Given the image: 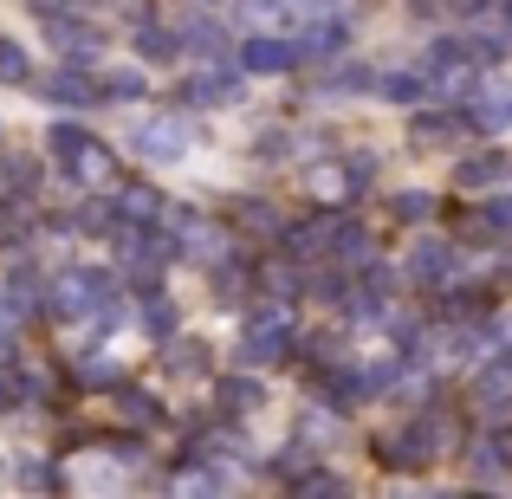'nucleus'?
Returning a JSON list of instances; mask_svg holds the SVG:
<instances>
[{
    "mask_svg": "<svg viewBox=\"0 0 512 499\" xmlns=\"http://www.w3.org/2000/svg\"><path fill=\"white\" fill-rule=\"evenodd\" d=\"M286 350H292V318L279 312V305L260 312L247 331H240V363H279Z\"/></svg>",
    "mask_w": 512,
    "mask_h": 499,
    "instance_id": "nucleus-1",
    "label": "nucleus"
},
{
    "mask_svg": "<svg viewBox=\"0 0 512 499\" xmlns=\"http://www.w3.org/2000/svg\"><path fill=\"white\" fill-rule=\"evenodd\" d=\"M435 448H441V428L428 422V415H415L409 428H396V435L383 441L389 467H428V461H435Z\"/></svg>",
    "mask_w": 512,
    "mask_h": 499,
    "instance_id": "nucleus-2",
    "label": "nucleus"
},
{
    "mask_svg": "<svg viewBox=\"0 0 512 499\" xmlns=\"http://www.w3.org/2000/svg\"><path fill=\"white\" fill-rule=\"evenodd\" d=\"M137 156H150V163H182L188 156V124L182 117H150V124H137Z\"/></svg>",
    "mask_w": 512,
    "mask_h": 499,
    "instance_id": "nucleus-3",
    "label": "nucleus"
},
{
    "mask_svg": "<svg viewBox=\"0 0 512 499\" xmlns=\"http://www.w3.org/2000/svg\"><path fill=\"white\" fill-rule=\"evenodd\" d=\"M448 273H461V253L441 247V240H422V247L409 253V279H422V286H435V279H448Z\"/></svg>",
    "mask_w": 512,
    "mask_h": 499,
    "instance_id": "nucleus-4",
    "label": "nucleus"
},
{
    "mask_svg": "<svg viewBox=\"0 0 512 499\" xmlns=\"http://www.w3.org/2000/svg\"><path fill=\"white\" fill-rule=\"evenodd\" d=\"M240 65L247 72H286V65H299V46H286V39H247Z\"/></svg>",
    "mask_w": 512,
    "mask_h": 499,
    "instance_id": "nucleus-5",
    "label": "nucleus"
},
{
    "mask_svg": "<svg viewBox=\"0 0 512 499\" xmlns=\"http://www.w3.org/2000/svg\"><path fill=\"white\" fill-rule=\"evenodd\" d=\"M286 247H292V260H312V253L338 247V221H331V214H318V221L292 227V234H286Z\"/></svg>",
    "mask_w": 512,
    "mask_h": 499,
    "instance_id": "nucleus-6",
    "label": "nucleus"
},
{
    "mask_svg": "<svg viewBox=\"0 0 512 499\" xmlns=\"http://www.w3.org/2000/svg\"><path fill=\"white\" fill-rule=\"evenodd\" d=\"M409 137H415V150H448V143H461V117H454V111H441V117H415Z\"/></svg>",
    "mask_w": 512,
    "mask_h": 499,
    "instance_id": "nucleus-7",
    "label": "nucleus"
},
{
    "mask_svg": "<svg viewBox=\"0 0 512 499\" xmlns=\"http://www.w3.org/2000/svg\"><path fill=\"white\" fill-rule=\"evenodd\" d=\"M506 175V150H487V156H467V163H454V188H487Z\"/></svg>",
    "mask_w": 512,
    "mask_h": 499,
    "instance_id": "nucleus-8",
    "label": "nucleus"
},
{
    "mask_svg": "<svg viewBox=\"0 0 512 499\" xmlns=\"http://www.w3.org/2000/svg\"><path fill=\"white\" fill-rule=\"evenodd\" d=\"M474 402H480L487 415H500V409H506V402H512V363H493V370H480Z\"/></svg>",
    "mask_w": 512,
    "mask_h": 499,
    "instance_id": "nucleus-9",
    "label": "nucleus"
},
{
    "mask_svg": "<svg viewBox=\"0 0 512 499\" xmlns=\"http://www.w3.org/2000/svg\"><path fill=\"white\" fill-rule=\"evenodd\" d=\"M474 124H487V130H512V85H487V91H480Z\"/></svg>",
    "mask_w": 512,
    "mask_h": 499,
    "instance_id": "nucleus-10",
    "label": "nucleus"
},
{
    "mask_svg": "<svg viewBox=\"0 0 512 499\" xmlns=\"http://www.w3.org/2000/svg\"><path fill=\"white\" fill-rule=\"evenodd\" d=\"M91 299H104V279H98V273H65L59 312H91Z\"/></svg>",
    "mask_w": 512,
    "mask_h": 499,
    "instance_id": "nucleus-11",
    "label": "nucleus"
},
{
    "mask_svg": "<svg viewBox=\"0 0 512 499\" xmlns=\"http://www.w3.org/2000/svg\"><path fill=\"white\" fill-rule=\"evenodd\" d=\"M338 46H344V26L338 20H318V26H305V33H299V59H331Z\"/></svg>",
    "mask_w": 512,
    "mask_h": 499,
    "instance_id": "nucleus-12",
    "label": "nucleus"
},
{
    "mask_svg": "<svg viewBox=\"0 0 512 499\" xmlns=\"http://www.w3.org/2000/svg\"><path fill=\"white\" fill-rule=\"evenodd\" d=\"M227 98H234V78H227V72L188 78V104H227Z\"/></svg>",
    "mask_w": 512,
    "mask_h": 499,
    "instance_id": "nucleus-13",
    "label": "nucleus"
},
{
    "mask_svg": "<svg viewBox=\"0 0 512 499\" xmlns=\"http://www.w3.org/2000/svg\"><path fill=\"white\" fill-rule=\"evenodd\" d=\"M260 383H247V376H234V383H221V409H234V415H247V409H260Z\"/></svg>",
    "mask_w": 512,
    "mask_h": 499,
    "instance_id": "nucleus-14",
    "label": "nucleus"
},
{
    "mask_svg": "<svg viewBox=\"0 0 512 499\" xmlns=\"http://www.w3.org/2000/svg\"><path fill=\"white\" fill-rule=\"evenodd\" d=\"M428 91V72H396V78H383V98L389 104H415Z\"/></svg>",
    "mask_w": 512,
    "mask_h": 499,
    "instance_id": "nucleus-15",
    "label": "nucleus"
},
{
    "mask_svg": "<svg viewBox=\"0 0 512 499\" xmlns=\"http://www.w3.org/2000/svg\"><path fill=\"white\" fill-rule=\"evenodd\" d=\"M389 208H396V221H428V208H435V201H428L422 188H409V195H396Z\"/></svg>",
    "mask_w": 512,
    "mask_h": 499,
    "instance_id": "nucleus-16",
    "label": "nucleus"
},
{
    "mask_svg": "<svg viewBox=\"0 0 512 499\" xmlns=\"http://www.w3.org/2000/svg\"><path fill=\"white\" fill-rule=\"evenodd\" d=\"M137 52H143V59H169L175 39L163 33V26H143V33H137Z\"/></svg>",
    "mask_w": 512,
    "mask_h": 499,
    "instance_id": "nucleus-17",
    "label": "nucleus"
},
{
    "mask_svg": "<svg viewBox=\"0 0 512 499\" xmlns=\"http://www.w3.org/2000/svg\"><path fill=\"white\" fill-rule=\"evenodd\" d=\"M169 370H182V376H201V370H208V350H201V344H175Z\"/></svg>",
    "mask_w": 512,
    "mask_h": 499,
    "instance_id": "nucleus-18",
    "label": "nucleus"
},
{
    "mask_svg": "<svg viewBox=\"0 0 512 499\" xmlns=\"http://www.w3.org/2000/svg\"><path fill=\"white\" fill-rule=\"evenodd\" d=\"M286 150H292V137H286V130H260V143H253V156H260V163H279Z\"/></svg>",
    "mask_w": 512,
    "mask_h": 499,
    "instance_id": "nucleus-19",
    "label": "nucleus"
},
{
    "mask_svg": "<svg viewBox=\"0 0 512 499\" xmlns=\"http://www.w3.org/2000/svg\"><path fill=\"white\" fill-rule=\"evenodd\" d=\"M188 46H195V52H221V26L195 20V26H188Z\"/></svg>",
    "mask_w": 512,
    "mask_h": 499,
    "instance_id": "nucleus-20",
    "label": "nucleus"
},
{
    "mask_svg": "<svg viewBox=\"0 0 512 499\" xmlns=\"http://www.w3.org/2000/svg\"><path fill=\"white\" fill-rule=\"evenodd\" d=\"M124 214H130V221H150V214H156V195H150V188H130V195H124Z\"/></svg>",
    "mask_w": 512,
    "mask_h": 499,
    "instance_id": "nucleus-21",
    "label": "nucleus"
},
{
    "mask_svg": "<svg viewBox=\"0 0 512 499\" xmlns=\"http://www.w3.org/2000/svg\"><path fill=\"white\" fill-rule=\"evenodd\" d=\"M0 78H26V52L13 39H0Z\"/></svg>",
    "mask_w": 512,
    "mask_h": 499,
    "instance_id": "nucleus-22",
    "label": "nucleus"
},
{
    "mask_svg": "<svg viewBox=\"0 0 512 499\" xmlns=\"http://www.w3.org/2000/svg\"><path fill=\"white\" fill-rule=\"evenodd\" d=\"M370 85H376V78L363 72V65H350V72H338V78H331V91H338V98H344V91H370Z\"/></svg>",
    "mask_w": 512,
    "mask_h": 499,
    "instance_id": "nucleus-23",
    "label": "nucleus"
},
{
    "mask_svg": "<svg viewBox=\"0 0 512 499\" xmlns=\"http://www.w3.org/2000/svg\"><path fill=\"white\" fill-rule=\"evenodd\" d=\"M104 91H111V104H130V98L143 91V78H137V72H117V78H111Z\"/></svg>",
    "mask_w": 512,
    "mask_h": 499,
    "instance_id": "nucleus-24",
    "label": "nucleus"
},
{
    "mask_svg": "<svg viewBox=\"0 0 512 499\" xmlns=\"http://www.w3.org/2000/svg\"><path fill=\"white\" fill-rule=\"evenodd\" d=\"M487 227H500V234H512V195H493V201H487Z\"/></svg>",
    "mask_w": 512,
    "mask_h": 499,
    "instance_id": "nucleus-25",
    "label": "nucleus"
},
{
    "mask_svg": "<svg viewBox=\"0 0 512 499\" xmlns=\"http://www.w3.org/2000/svg\"><path fill=\"white\" fill-rule=\"evenodd\" d=\"M143 325H150V331H175V312H169V299H150V312H143Z\"/></svg>",
    "mask_w": 512,
    "mask_h": 499,
    "instance_id": "nucleus-26",
    "label": "nucleus"
},
{
    "mask_svg": "<svg viewBox=\"0 0 512 499\" xmlns=\"http://www.w3.org/2000/svg\"><path fill=\"white\" fill-rule=\"evenodd\" d=\"M299 487L305 493H344V480L338 474H299Z\"/></svg>",
    "mask_w": 512,
    "mask_h": 499,
    "instance_id": "nucleus-27",
    "label": "nucleus"
},
{
    "mask_svg": "<svg viewBox=\"0 0 512 499\" xmlns=\"http://www.w3.org/2000/svg\"><path fill=\"white\" fill-rule=\"evenodd\" d=\"M500 39H512V0H500Z\"/></svg>",
    "mask_w": 512,
    "mask_h": 499,
    "instance_id": "nucleus-28",
    "label": "nucleus"
},
{
    "mask_svg": "<svg viewBox=\"0 0 512 499\" xmlns=\"http://www.w3.org/2000/svg\"><path fill=\"white\" fill-rule=\"evenodd\" d=\"M292 7H305V13H318V7H331V0H292Z\"/></svg>",
    "mask_w": 512,
    "mask_h": 499,
    "instance_id": "nucleus-29",
    "label": "nucleus"
},
{
    "mask_svg": "<svg viewBox=\"0 0 512 499\" xmlns=\"http://www.w3.org/2000/svg\"><path fill=\"white\" fill-rule=\"evenodd\" d=\"M454 7H461V13H474V7H487V0H454Z\"/></svg>",
    "mask_w": 512,
    "mask_h": 499,
    "instance_id": "nucleus-30",
    "label": "nucleus"
},
{
    "mask_svg": "<svg viewBox=\"0 0 512 499\" xmlns=\"http://www.w3.org/2000/svg\"><path fill=\"white\" fill-rule=\"evenodd\" d=\"M500 454H506V461H512V435H506V441H500Z\"/></svg>",
    "mask_w": 512,
    "mask_h": 499,
    "instance_id": "nucleus-31",
    "label": "nucleus"
}]
</instances>
